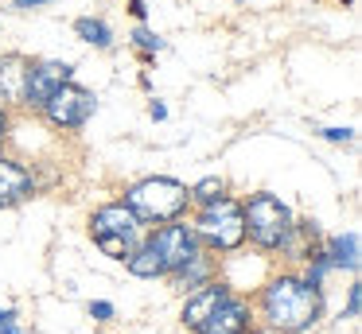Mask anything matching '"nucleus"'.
I'll list each match as a JSON object with an SVG mask.
<instances>
[{"label": "nucleus", "mask_w": 362, "mask_h": 334, "mask_svg": "<svg viewBox=\"0 0 362 334\" xmlns=\"http://www.w3.org/2000/svg\"><path fill=\"white\" fill-rule=\"evenodd\" d=\"M323 315V287L304 276H273L261 287V318L281 334H304Z\"/></svg>", "instance_id": "obj_1"}, {"label": "nucleus", "mask_w": 362, "mask_h": 334, "mask_svg": "<svg viewBox=\"0 0 362 334\" xmlns=\"http://www.w3.org/2000/svg\"><path fill=\"white\" fill-rule=\"evenodd\" d=\"M199 253H203V245H199V237L191 233V225L168 222V225H160V229H152L148 237L133 249L125 268L133 272L136 280H160V276L180 272L183 264H191Z\"/></svg>", "instance_id": "obj_2"}, {"label": "nucleus", "mask_w": 362, "mask_h": 334, "mask_svg": "<svg viewBox=\"0 0 362 334\" xmlns=\"http://www.w3.org/2000/svg\"><path fill=\"white\" fill-rule=\"evenodd\" d=\"M242 225L245 237L261 249V253H292L300 237L296 214H292L288 202H281V194H253L250 202L242 206Z\"/></svg>", "instance_id": "obj_3"}, {"label": "nucleus", "mask_w": 362, "mask_h": 334, "mask_svg": "<svg viewBox=\"0 0 362 334\" xmlns=\"http://www.w3.org/2000/svg\"><path fill=\"white\" fill-rule=\"evenodd\" d=\"M125 206L144 225H168V222H180V214L191 206V191L187 183H180L172 175H148L125 191Z\"/></svg>", "instance_id": "obj_4"}, {"label": "nucleus", "mask_w": 362, "mask_h": 334, "mask_svg": "<svg viewBox=\"0 0 362 334\" xmlns=\"http://www.w3.org/2000/svg\"><path fill=\"white\" fill-rule=\"evenodd\" d=\"M90 237L113 261H129L133 249L144 241V222L125 206V202H105L90 214Z\"/></svg>", "instance_id": "obj_5"}, {"label": "nucleus", "mask_w": 362, "mask_h": 334, "mask_svg": "<svg viewBox=\"0 0 362 334\" xmlns=\"http://www.w3.org/2000/svg\"><path fill=\"white\" fill-rule=\"evenodd\" d=\"M191 233L199 237V245L214 249V253H234V249L245 245V225H242V206L234 198L222 194L211 206H199L195 222H191Z\"/></svg>", "instance_id": "obj_6"}, {"label": "nucleus", "mask_w": 362, "mask_h": 334, "mask_svg": "<svg viewBox=\"0 0 362 334\" xmlns=\"http://www.w3.org/2000/svg\"><path fill=\"white\" fill-rule=\"evenodd\" d=\"M94 113H98L94 90H86V85H78V82H66L63 90H55L47 97V105H43V117H47L55 129H86Z\"/></svg>", "instance_id": "obj_7"}, {"label": "nucleus", "mask_w": 362, "mask_h": 334, "mask_svg": "<svg viewBox=\"0 0 362 334\" xmlns=\"http://www.w3.org/2000/svg\"><path fill=\"white\" fill-rule=\"evenodd\" d=\"M66 82H74V62H63V59L32 62V66H28V82H24V105L28 109H43L51 93L63 90Z\"/></svg>", "instance_id": "obj_8"}, {"label": "nucleus", "mask_w": 362, "mask_h": 334, "mask_svg": "<svg viewBox=\"0 0 362 334\" xmlns=\"http://www.w3.org/2000/svg\"><path fill=\"white\" fill-rule=\"evenodd\" d=\"M195 334H253V311L242 295L230 292L226 299L214 307V315L199 326Z\"/></svg>", "instance_id": "obj_9"}, {"label": "nucleus", "mask_w": 362, "mask_h": 334, "mask_svg": "<svg viewBox=\"0 0 362 334\" xmlns=\"http://www.w3.org/2000/svg\"><path fill=\"white\" fill-rule=\"evenodd\" d=\"M28 66H32V59L20 54V51L0 54V109H4V105H24Z\"/></svg>", "instance_id": "obj_10"}, {"label": "nucleus", "mask_w": 362, "mask_h": 334, "mask_svg": "<svg viewBox=\"0 0 362 334\" xmlns=\"http://www.w3.org/2000/svg\"><path fill=\"white\" fill-rule=\"evenodd\" d=\"M230 295V287L226 284H203V287H195V292L187 295V303H183V326H187V330H199V326L206 323V318L214 315V307H218L222 299H226Z\"/></svg>", "instance_id": "obj_11"}, {"label": "nucleus", "mask_w": 362, "mask_h": 334, "mask_svg": "<svg viewBox=\"0 0 362 334\" xmlns=\"http://www.w3.org/2000/svg\"><path fill=\"white\" fill-rule=\"evenodd\" d=\"M32 191H35L32 171H28L24 163L8 160V155H0V210H4V206H16V202H24Z\"/></svg>", "instance_id": "obj_12"}, {"label": "nucleus", "mask_w": 362, "mask_h": 334, "mask_svg": "<svg viewBox=\"0 0 362 334\" xmlns=\"http://www.w3.org/2000/svg\"><path fill=\"white\" fill-rule=\"evenodd\" d=\"M323 256H327L331 272H358V229H346V233H335L327 237L323 245Z\"/></svg>", "instance_id": "obj_13"}, {"label": "nucleus", "mask_w": 362, "mask_h": 334, "mask_svg": "<svg viewBox=\"0 0 362 334\" xmlns=\"http://www.w3.org/2000/svg\"><path fill=\"white\" fill-rule=\"evenodd\" d=\"M74 35H78L82 43L98 47V51L113 47V28L102 20V16H78V20H74Z\"/></svg>", "instance_id": "obj_14"}, {"label": "nucleus", "mask_w": 362, "mask_h": 334, "mask_svg": "<svg viewBox=\"0 0 362 334\" xmlns=\"http://www.w3.org/2000/svg\"><path fill=\"white\" fill-rule=\"evenodd\" d=\"M168 280H172V287H180V292H187V287L195 292V287L211 284V261H206V253H199L195 261H191V264H183L180 272H172Z\"/></svg>", "instance_id": "obj_15"}, {"label": "nucleus", "mask_w": 362, "mask_h": 334, "mask_svg": "<svg viewBox=\"0 0 362 334\" xmlns=\"http://www.w3.org/2000/svg\"><path fill=\"white\" fill-rule=\"evenodd\" d=\"M129 43H133L141 54H148V59H152V54H160V51L168 47V43H164V35H156V31H152L148 23H136V28L129 31Z\"/></svg>", "instance_id": "obj_16"}, {"label": "nucleus", "mask_w": 362, "mask_h": 334, "mask_svg": "<svg viewBox=\"0 0 362 334\" xmlns=\"http://www.w3.org/2000/svg\"><path fill=\"white\" fill-rule=\"evenodd\" d=\"M187 191H191V202H195V206H211V202H218L222 194H226V186H222L218 175H206V179H199L195 186H187Z\"/></svg>", "instance_id": "obj_17"}, {"label": "nucleus", "mask_w": 362, "mask_h": 334, "mask_svg": "<svg viewBox=\"0 0 362 334\" xmlns=\"http://www.w3.org/2000/svg\"><path fill=\"white\" fill-rule=\"evenodd\" d=\"M362 311V284H351V292H346V307L339 318H354Z\"/></svg>", "instance_id": "obj_18"}, {"label": "nucleus", "mask_w": 362, "mask_h": 334, "mask_svg": "<svg viewBox=\"0 0 362 334\" xmlns=\"http://www.w3.org/2000/svg\"><path fill=\"white\" fill-rule=\"evenodd\" d=\"M113 315H117V307H113L110 299H94V303H90V318H94V323H110Z\"/></svg>", "instance_id": "obj_19"}, {"label": "nucleus", "mask_w": 362, "mask_h": 334, "mask_svg": "<svg viewBox=\"0 0 362 334\" xmlns=\"http://www.w3.org/2000/svg\"><path fill=\"white\" fill-rule=\"evenodd\" d=\"M0 334H24L20 330V315L12 307H0Z\"/></svg>", "instance_id": "obj_20"}, {"label": "nucleus", "mask_w": 362, "mask_h": 334, "mask_svg": "<svg viewBox=\"0 0 362 334\" xmlns=\"http://www.w3.org/2000/svg\"><path fill=\"white\" fill-rule=\"evenodd\" d=\"M323 140H331V144H351L354 140V129H320Z\"/></svg>", "instance_id": "obj_21"}, {"label": "nucleus", "mask_w": 362, "mask_h": 334, "mask_svg": "<svg viewBox=\"0 0 362 334\" xmlns=\"http://www.w3.org/2000/svg\"><path fill=\"white\" fill-rule=\"evenodd\" d=\"M129 12H133V20H136V23L148 20V4H144V0H129Z\"/></svg>", "instance_id": "obj_22"}, {"label": "nucleus", "mask_w": 362, "mask_h": 334, "mask_svg": "<svg viewBox=\"0 0 362 334\" xmlns=\"http://www.w3.org/2000/svg\"><path fill=\"white\" fill-rule=\"evenodd\" d=\"M43 4H55V0H12V8H20V12H32V8H43Z\"/></svg>", "instance_id": "obj_23"}, {"label": "nucleus", "mask_w": 362, "mask_h": 334, "mask_svg": "<svg viewBox=\"0 0 362 334\" xmlns=\"http://www.w3.org/2000/svg\"><path fill=\"white\" fill-rule=\"evenodd\" d=\"M148 117H152V121H168V105H164V101H152Z\"/></svg>", "instance_id": "obj_24"}, {"label": "nucleus", "mask_w": 362, "mask_h": 334, "mask_svg": "<svg viewBox=\"0 0 362 334\" xmlns=\"http://www.w3.org/2000/svg\"><path fill=\"white\" fill-rule=\"evenodd\" d=\"M8 136V109H0V140Z\"/></svg>", "instance_id": "obj_25"}, {"label": "nucleus", "mask_w": 362, "mask_h": 334, "mask_svg": "<svg viewBox=\"0 0 362 334\" xmlns=\"http://www.w3.org/2000/svg\"><path fill=\"white\" fill-rule=\"evenodd\" d=\"M343 4H354V0H343Z\"/></svg>", "instance_id": "obj_26"}, {"label": "nucleus", "mask_w": 362, "mask_h": 334, "mask_svg": "<svg viewBox=\"0 0 362 334\" xmlns=\"http://www.w3.org/2000/svg\"><path fill=\"white\" fill-rule=\"evenodd\" d=\"M234 4H245V0H234Z\"/></svg>", "instance_id": "obj_27"}]
</instances>
